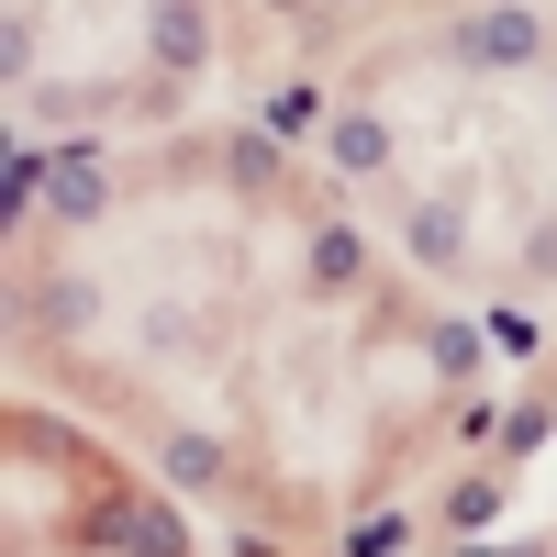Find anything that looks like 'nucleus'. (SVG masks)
Returning a JSON list of instances; mask_svg holds the SVG:
<instances>
[{"label": "nucleus", "instance_id": "obj_14", "mask_svg": "<svg viewBox=\"0 0 557 557\" xmlns=\"http://www.w3.org/2000/svg\"><path fill=\"white\" fill-rule=\"evenodd\" d=\"M401 535H412V524H401V513H368V524H357V535H346V557H391V546H401Z\"/></svg>", "mask_w": 557, "mask_h": 557}, {"label": "nucleus", "instance_id": "obj_6", "mask_svg": "<svg viewBox=\"0 0 557 557\" xmlns=\"http://www.w3.org/2000/svg\"><path fill=\"white\" fill-rule=\"evenodd\" d=\"M101 546H112V557H178V524L146 502V513H112V524H101Z\"/></svg>", "mask_w": 557, "mask_h": 557}, {"label": "nucleus", "instance_id": "obj_1", "mask_svg": "<svg viewBox=\"0 0 557 557\" xmlns=\"http://www.w3.org/2000/svg\"><path fill=\"white\" fill-rule=\"evenodd\" d=\"M446 45H457V67H535L546 57V23L524 12V0H491V12H469Z\"/></svg>", "mask_w": 557, "mask_h": 557}, {"label": "nucleus", "instance_id": "obj_12", "mask_svg": "<svg viewBox=\"0 0 557 557\" xmlns=\"http://www.w3.org/2000/svg\"><path fill=\"white\" fill-rule=\"evenodd\" d=\"M480 357H491V335H480V323H435V368H446V380H469Z\"/></svg>", "mask_w": 557, "mask_h": 557}, {"label": "nucleus", "instance_id": "obj_5", "mask_svg": "<svg viewBox=\"0 0 557 557\" xmlns=\"http://www.w3.org/2000/svg\"><path fill=\"white\" fill-rule=\"evenodd\" d=\"M401 246L424 257V268H457V246H469V223H457V201H412V212H401Z\"/></svg>", "mask_w": 557, "mask_h": 557}, {"label": "nucleus", "instance_id": "obj_11", "mask_svg": "<svg viewBox=\"0 0 557 557\" xmlns=\"http://www.w3.org/2000/svg\"><path fill=\"white\" fill-rule=\"evenodd\" d=\"M223 168H235L246 190H268V178H278V134H268V123H246L235 146H223Z\"/></svg>", "mask_w": 557, "mask_h": 557}, {"label": "nucleus", "instance_id": "obj_4", "mask_svg": "<svg viewBox=\"0 0 557 557\" xmlns=\"http://www.w3.org/2000/svg\"><path fill=\"white\" fill-rule=\"evenodd\" d=\"M323 157H335L346 178H380L391 168V123L380 112H335V123H323Z\"/></svg>", "mask_w": 557, "mask_h": 557}, {"label": "nucleus", "instance_id": "obj_13", "mask_svg": "<svg viewBox=\"0 0 557 557\" xmlns=\"http://www.w3.org/2000/svg\"><path fill=\"white\" fill-rule=\"evenodd\" d=\"M34 201H45V157L23 146L12 168H0V212H34Z\"/></svg>", "mask_w": 557, "mask_h": 557}, {"label": "nucleus", "instance_id": "obj_17", "mask_svg": "<svg viewBox=\"0 0 557 557\" xmlns=\"http://www.w3.org/2000/svg\"><path fill=\"white\" fill-rule=\"evenodd\" d=\"M457 557H502V546H457Z\"/></svg>", "mask_w": 557, "mask_h": 557}, {"label": "nucleus", "instance_id": "obj_9", "mask_svg": "<svg viewBox=\"0 0 557 557\" xmlns=\"http://www.w3.org/2000/svg\"><path fill=\"white\" fill-rule=\"evenodd\" d=\"M45 335H89V312H101V290H89V278H45Z\"/></svg>", "mask_w": 557, "mask_h": 557}, {"label": "nucleus", "instance_id": "obj_7", "mask_svg": "<svg viewBox=\"0 0 557 557\" xmlns=\"http://www.w3.org/2000/svg\"><path fill=\"white\" fill-rule=\"evenodd\" d=\"M323 123H335V112H323L312 78H278V89H268V134H278V146H290V134H323Z\"/></svg>", "mask_w": 557, "mask_h": 557}, {"label": "nucleus", "instance_id": "obj_2", "mask_svg": "<svg viewBox=\"0 0 557 557\" xmlns=\"http://www.w3.org/2000/svg\"><path fill=\"white\" fill-rule=\"evenodd\" d=\"M45 212H57V223H101V212H112L101 146H57V157H45Z\"/></svg>", "mask_w": 557, "mask_h": 557}, {"label": "nucleus", "instance_id": "obj_16", "mask_svg": "<svg viewBox=\"0 0 557 557\" xmlns=\"http://www.w3.org/2000/svg\"><path fill=\"white\" fill-rule=\"evenodd\" d=\"M524 268H535V278H557V212H546L535 235H524Z\"/></svg>", "mask_w": 557, "mask_h": 557}, {"label": "nucleus", "instance_id": "obj_3", "mask_svg": "<svg viewBox=\"0 0 557 557\" xmlns=\"http://www.w3.org/2000/svg\"><path fill=\"white\" fill-rule=\"evenodd\" d=\"M146 57L168 78H201L212 67V12H201V0H146Z\"/></svg>", "mask_w": 557, "mask_h": 557}, {"label": "nucleus", "instance_id": "obj_15", "mask_svg": "<svg viewBox=\"0 0 557 557\" xmlns=\"http://www.w3.org/2000/svg\"><path fill=\"white\" fill-rule=\"evenodd\" d=\"M491 502H502L491 480H457V491H446V524H491Z\"/></svg>", "mask_w": 557, "mask_h": 557}, {"label": "nucleus", "instance_id": "obj_8", "mask_svg": "<svg viewBox=\"0 0 557 557\" xmlns=\"http://www.w3.org/2000/svg\"><path fill=\"white\" fill-rule=\"evenodd\" d=\"M301 268H312V290H346V278L368 268V246H357V223H323V235H312V257H301Z\"/></svg>", "mask_w": 557, "mask_h": 557}, {"label": "nucleus", "instance_id": "obj_10", "mask_svg": "<svg viewBox=\"0 0 557 557\" xmlns=\"http://www.w3.org/2000/svg\"><path fill=\"white\" fill-rule=\"evenodd\" d=\"M157 457H168V480H178V491H212V480H223V446H212V435H168Z\"/></svg>", "mask_w": 557, "mask_h": 557}]
</instances>
